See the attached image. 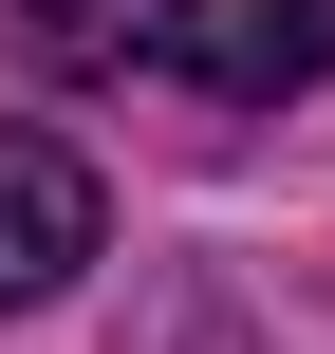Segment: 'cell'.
<instances>
[{"label":"cell","instance_id":"obj_1","mask_svg":"<svg viewBox=\"0 0 335 354\" xmlns=\"http://www.w3.org/2000/svg\"><path fill=\"white\" fill-rule=\"evenodd\" d=\"M56 75H168L224 112H280L335 75V0H19Z\"/></svg>","mask_w":335,"mask_h":354},{"label":"cell","instance_id":"obj_2","mask_svg":"<svg viewBox=\"0 0 335 354\" xmlns=\"http://www.w3.org/2000/svg\"><path fill=\"white\" fill-rule=\"evenodd\" d=\"M93 243H112L93 168H75L56 131H0V317H19V299H56V280H75Z\"/></svg>","mask_w":335,"mask_h":354}]
</instances>
